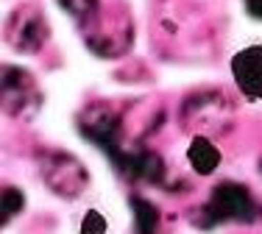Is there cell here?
<instances>
[{
  "instance_id": "cell-2",
  "label": "cell",
  "mask_w": 262,
  "mask_h": 234,
  "mask_svg": "<svg viewBox=\"0 0 262 234\" xmlns=\"http://www.w3.org/2000/svg\"><path fill=\"white\" fill-rule=\"evenodd\" d=\"M234 87L248 103H262V42H246L229 56Z\"/></svg>"
},
{
  "instance_id": "cell-3",
  "label": "cell",
  "mask_w": 262,
  "mask_h": 234,
  "mask_svg": "<svg viewBox=\"0 0 262 234\" xmlns=\"http://www.w3.org/2000/svg\"><path fill=\"white\" fill-rule=\"evenodd\" d=\"M221 162H223V151L212 143L209 137L198 134V137L190 139V145H187V165H190L198 176L215 173V170L221 168Z\"/></svg>"
},
{
  "instance_id": "cell-1",
  "label": "cell",
  "mask_w": 262,
  "mask_h": 234,
  "mask_svg": "<svg viewBox=\"0 0 262 234\" xmlns=\"http://www.w3.org/2000/svg\"><path fill=\"white\" fill-rule=\"evenodd\" d=\"M67 223H70V234H120L123 215L112 201L101 195H86L73 206Z\"/></svg>"
}]
</instances>
